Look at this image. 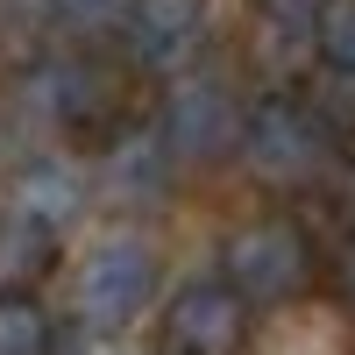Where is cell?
<instances>
[{
    "label": "cell",
    "instance_id": "1",
    "mask_svg": "<svg viewBox=\"0 0 355 355\" xmlns=\"http://www.w3.org/2000/svg\"><path fill=\"white\" fill-rule=\"evenodd\" d=\"M157 249L142 242V234H100L93 249H85L71 263V313H78V327L107 341V334H128L142 313H150L157 299Z\"/></svg>",
    "mask_w": 355,
    "mask_h": 355
},
{
    "label": "cell",
    "instance_id": "9",
    "mask_svg": "<svg viewBox=\"0 0 355 355\" xmlns=\"http://www.w3.org/2000/svg\"><path fill=\"white\" fill-rule=\"evenodd\" d=\"M171 178H178V164L164 157V142H157V128H128V135H114V199H128V206H142V199H164L171 192Z\"/></svg>",
    "mask_w": 355,
    "mask_h": 355
},
{
    "label": "cell",
    "instance_id": "11",
    "mask_svg": "<svg viewBox=\"0 0 355 355\" xmlns=\"http://www.w3.org/2000/svg\"><path fill=\"white\" fill-rule=\"evenodd\" d=\"M43 15L64 28V36L100 43V36H114V28L128 21V0H43Z\"/></svg>",
    "mask_w": 355,
    "mask_h": 355
},
{
    "label": "cell",
    "instance_id": "12",
    "mask_svg": "<svg viewBox=\"0 0 355 355\" xmlns=\"http://www.w3.org/2000/svg\"><path fill=\"white\" fill-rule=\"evenodd\" d=\"M256 15H263V36L299 57V50H313V28L327 15V0H256Z\"/></svg>",
    "mask_w": 355,
    "mask_h": 355
},
{
    "label": "cell",
    "instance_id": "4",
    "mask_svg": "<svg viewBox=\"0 0 355 355\" xmlns=\"http://www.w3.org/2000/svg\"><path fill=\"white\" fill-rule=\"evenodd\" d=\"M242 114H249V100L220 71H185L157 100V142L171 164H220L242 150Z\"/></svg>",
    "mask_w": 355,
    "mask_h": 355
},
{
    "label": "cell",
    "instance_id": "7",
    "mask_svg": "<svg viewBox=\"0 0 355 355\" xmlns=\"http://www.w3.org/2000/svg\"><path fill=\"white\" fill-rule=\"evenodd\" d=\"M206 21H214V0H128V64L135 71H171L206 43Z\"/></svg>",
    "mask_w": 355,
    "mask_h": 355
},
{
    "label": "cell",
    "instance_id": "5",
    "mask_svg": "<svg viewBox=\"0 0 355 355\" xmlns=\"http://www.w3.org/2000/svg\"><path fill=\"white\" fill-rule=\"evenodd\" d=\"M36 93L64 135H93V142L128 135V71L114 57H57Z\"/></svg>",
    "mask_w": 355,
    "mask_h": 355
},
{
    "label": "cell",
    "instance_id": "3",
    "mask_svg": "<svg viewBox=\"0 0 355 355\" xmlns=\"http://www.w3.org/2000/svg\"><path fill=\"white\" fill-rule=\"evenodd\" d=\"M242 157L249 171L263 178V185H320L334 164V135L320 128V114L306 107V93H284V85H270V93H256L249 114H242Z\"/></svg>",
    "mask_w": 355,
    "mask_h": 355
},
{
    "label": "cell",
    "instance_id": "13",
    "mask_svg": "<svg viewBox=\"0 0 355 355\" xmlns=\"http://www.w3.org/2000/svg\"><path fill=\"white\" fill-rule=\"evenodd\" d=\"M313 57H320V71L355 78V0H327V15L313 28Z\"/></svg>",
    "mask_w": 355,
    "mask_h": 355
},
{
    "label": "cell",
    "instance_id": "15",
    "mask_svg": "<svg viewBox=\"0 0 355 355\" xmlns=\"http://www.w3.org/2000/svg\"><path fill=\"white\" fill-rule=\"evenodd\" d=\"M334 299L355 313V227L341 234V249H334Z\"/></svg>",
    "mask_w": 355,
    "mask_h": 355
},
{
    "label": "cell",
    "instance_id": "14",
    "mask_svg": "<svg viewBox=\"0 0 355 355\" xmlns=\"http://www.w3.org/2000/svg\"><path fill=\"white\" fill-rule=\"evenodd\" d=\"M306 107L320 114V128H327L334 142L355 128V78H341V71H320V85L306 93Z\"/></svg>",
    "mask_w": 355,
    "mask_h": 355
},
{
    "label": "cell",
    "instance_id": "10",
    "mask_svg": "<svg viewBox=\"0 0 355 355\" xmlns=\"http://www.w3.org/2000/svg\"><path fill=\"white\" fill-rule=\"evenodd\" d=\"M0 355H57V320L36 291H0Z\"/></svg>",
    "mask_w": 355,
    "mask_h": 355
},
{
    "label": "cell",
    "instance_id": "8",
    "mask_svg": "<svg viewBox=\"0 0 355 355\" xmlns=\"http://www.w3.org/2000/svg\"><path fill=\"white\" fill-rule=\"evenodd\" d=\"M85 214V171L71 157H36L21 178H15V220L36 227V234H57Z\"/></svg>",
    "mask_w": 355,
    "mask_h": 355
},
{
    "label": "cell",
    "instance_id": "6",
    "mask_svg": "<svg viewBox=\"0 0 355 355\" xmlns=\"http://www.w3.org/2000/svg\"><path fill=\"white\" fill-rule=\"evenodd\" d=\"M157 355H242L249 348V306L220 277H185L164 306Z\"/></svg>",
    "mask_w": 355,
    "mask_h": 355
},
{
    "label": "cell",
    "instance_id": "2",
    "mask_svg": "<svg viewBox=\"0 0 355 355\" xmlns=\"http://www.w3.org/2000/svg\"><path fill=\"white\" fill-rule=\"evenodd\" d=\"M313 277H320V249H313V234L291 220V214H263V220H249V227H234L227 249H220V284H227L249 313H256V306H291V299H306Z\"/></svg>",
    "mask_w": 355,
    "mask_h": 355
}]
</instances>
